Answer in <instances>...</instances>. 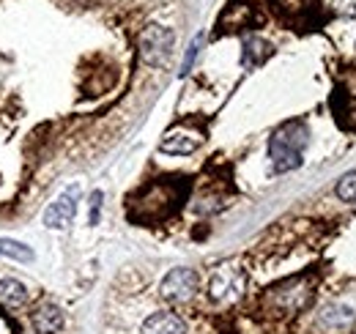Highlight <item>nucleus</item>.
<instances>
[{
  "mask_svg": "<svg viewBox=\"0 0 356 334\" xmlns=\"http://www.w3.org/2000/svg\"><path fill=\"white\" fill-rule=\"evenodd\" d=\"M310 143V129L305 121H285L268 140V159L274 173H291L302 167V154Z\"/></svg>",
  "mask_w": 356,
  "mask_h": 334,
  "instance_id": "f257e3e1",
  "label": "nucleus"
},
{
  "mask_svg": "<svg viewBox=\"0 0 356 334\" xmlns=\"http://www.w3.org/2000/svg\"><path fill=\"white\" fill-rule=\"evenodd\" d=\"M173 47H176V33L170 28L151 25L140 36V58L154 69H165L173 58Z\"/></svg>",
  "mask_w": 356,
  "mask_h": 334,
  "instance_id": "f03ea898",
  "label": "nucleus"
},
{
  "mask_svg": "<svg viewBox=\"0 0 356 334\" xmlns=\"http://www.w3.org/2000/svg\"><path fill=\"white\" fill-rule=\"evenodd\" d=\"M77 200H80V184H72L63 189L44 211V225L49 230H66L77 216Z\"/></svg>",
  "mask_w": 356,
  "mask_h": 334,
  "instance_id": "7ed1b4c3",
  "label": "nucleus"
},
{
  "mask_svg": "<svg viewBox=\"0 0 356 334\" xmlns=\"http://www.w3.org/2000/svg\"><path fill=\"white\" fill-rule=\"evenodd\" d=\"M159 293H162V299H168L173 304H184L197 293V274L192 269H173L162 280Z\"/></svg>",
  "mask_w": 356,
  "mask_h": 334,
  "instance_id": "20e7f679",
  "label": "nucleus"
},
{
  "mask_svg": "<svg viewBox=\"0 0 356 334\" xmlns=\"http://www.w3.org/2000/svg\"><path fill=\"white\" fill-rule=\"evenodd\" d=\"M315 324H318V329H323L326 334H348L354 329L356 324V315L351 307H346V304H326V307H321V312H318V318H315Z\"/></svg>",
  "mask_w": 356,
  "mask_h": 334,
  "instance_id": "39448f33",
  "label": "nucleus"
},
{
  "mask_svg": "<svg viewBox=\"0 0 356 334\" xmlns=\"http://www.w3.org/2000/svg\"><path fill=\"white\" fill-rule=\"evenodd\" d=\"M241 291H244V277L238 269H220L209 283V293L214 301H233L241 296Z\"/></svg>",
  "mask_w": 356,
  "mask_h": 334,
  "instance_id": "423d86ee",
  "label": "nucleus"
},
{
  "mask_svg": "<svg viewBox=\"0 0 356 334\" xmlns=\"http://www.w3.org/2000/svg\"><path fill=\"white\" fill-rule=\"evenodd\" d=\"M140 334H186V324L176 312H154L143 321Z\"/></svg>",
  "mask_w": 356,
  "mask_h": 334,
  "instance_id": "0eeeda50",
  "label": "nucleus"
},
{
  "mask_svg": "<svg viewBox=\"0 0 356 334\" xmlns=\"http://www.w3.org/2000/svg\"><path fill=\"white\" fill-rule=\"evenodd\" d=\"M31 324H33V332L36 334H55V332H60V326H63V312H60L58 304L47 301V304H42V307L31 315Z\"/></svg>",
  "mask_w": 356,
  "mask_h": 334,
  "instance_id": "6e6552de",
  "label": "nucleus"
},
{
  "mask_svg": "<svg viewBox=\"0 0 356 334\" xmlns=\"http://www.w3.org/2000/svg\"><path fill=\"white\" fill-rule=\"evenodd\" d=\"M165 154H173V157H186V154H195L200 148V137L192 134V132H173L162 140L159 145Z\"/></svg>",
  "mask_w": 356,
  "mask_h": 334,
  "instance_id": "1a4fd4ad",
  "label": "nucleus"
},
{
  "mask_svg": "<svg viewBox=\"0 0 356 334\" xmlns=\"http://www.w3.org/2000/svg\"><path fill=\"white\" fill-rule=\"evenodd\" d=\"M268 55H271V44L264 42L261 36H247L244 44H241V63H244V69L261 66Z\"/></svg>",
  "mask_w": 356,
  "mask_h": 334,
  "instance_id": "9d476101",
  "label": "nucleus"
},
{
  "mask_svg": "<svg viewBox=\"0 0 356 334\" xmlns=\"http://www.w3.org/2000/svg\"><path fill=\"white\" fill-rule=\"evenodd\" d=\"M25 301H28V288H25L19 280H11V277L0 280V307L17 310V307H22Z\"/></svg>",
  "mask_w": 356,
  "mask_h": 334,
  "instance_id": "9b49d317",
  "label": "nucleus"
},
{
  "mask_svg": "<svg viewBox=\"0 0 356 334\" xmlns=\"http://www.w3.org/2000/svg\"><path fill=\"white\" fill-rule=\"evenodd\" d=\"M307 301H310V288L302 285V283H296L293 288H285V291L280 293L282 310H299V307H305Z\"/></svg>",
  "mask_w": 356,
  "mask_h": 334,
  "instance_id": "f8f14e48",
  "label": "nucleus"
},
{
  "mask_svg": "<svg viewBox=\"0 0 356 334\" xmlns=\"http://www.w3.org/2000/svg\"><path fill=\"white\" fill-rule=\"evenodd\" d=\"M0 255L3 257H14V260H22V263H31L33 260V250L19 244V241H8V239H0Z\"/></svg>",
  "mask_w": 356,
  "mask_h": 334,
  "instance_id": "ddd939ff",
  "label": "nucleus"
},
{
  "mask_svg": "<svg viewBox=\"0 0 356 334\" xmlns=\"http://www.w3.org/2000/svg\"><path fill=\"white\" fill-rule=\"evenodd\" d=\"M337 198L346 200V203H356V170L346 173L340 181H337Z\"/></svg>",
  "mask_w": 356,
  "mask_h": 334,
  "instance_id": "4468645a",
  "label": "nucleus"
},
{
  "mask_svg": "<svg viewBox=\"0 0 356 334\" xmlns=\"http://www.w3.org/2000/svg\"><path fill=\"white\" fill-rule=\"evenodd\" d=\"M200 44H203V36H197L195 42L189 44V52H186V58H184L181 74H189V69H192V63H195V58H197V52H200Z\"/></svg>",
  "mask_w": 356,
  "mask_h": 334,
  "instance_id": "2eb2a0df",
  "label": "nucleus"
},
{
  "mask_svg": "<svg viewBox=\"0 0 356 334\" xmlns=\"http://www.w3.org/2000/svg\"><path fill=\"white\" fill-rule=\"evenodd\" d=\"M102 200H104V192H90V216H88V222L90 225H96L99 222V211H102Z\"/></svg>",
  "mask_w": 356,
  "mask_h": 334,
  "instance_id": "dca6fc26",
  "label": "nucleus"
}]
</instances>
